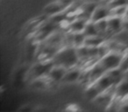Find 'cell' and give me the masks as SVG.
<instances>
[{
    "instance_id": "3957f363",
    "label": "cell",
    "mask_w": 128,
    "mask_h": 112,
    "mask_svg": "<svg viewBox=\"0 0 128 112\" xmlns=\"http://www.w3.org/2000/svg\"><path fill=\"white\" fill-rule=\"evenodd\" d=\"M124 54V53H117V52H110L104 57L99 60V62L104 68L106 72L112 69H116L120 67Z\"/></svg>"
},
{
    "instance_id": "7402d4cb",
    "label": "cell",
    "mask_w": 128,
    "mask_h": 112,
    "mask_svg": "<svg viewBox=\"0 0 128 112\" xmlns=\"http://www.w3.org/2000/svg\"><path fill=\"white\" fill-rule=\"evenodd\" d=\"M127 5H128V0H127Z\"/></svg>"
},
{
    "instance_id": "6da1fadb",
    "label": "cell",
    "mask_w": 128,
    "mask_h": 112,
    "mask_svg": "<svg viewBox=\"0 0 128 112\" xmlns=\"http://www.w3.org/2000/svg\"><path fill=\"white\" fill-rule=\"evenodd\" d=\"M53 62L57 66H62L68 68L80 66L76 47L75 46H64L56 53L53 59Z\"/></svg>"
},
{
    "instance_id": "7c38bea8",
    "label": "cell",
    "mask_w": 128,
    "mask_h": 112,
    "mask_svg": "<svg viewBox=\"0 0 128 112\" xmlns=\"http://www.w3.org/2000/svg\"><path fill=\"white\" fill-rule=\"evenodd\" d=\"M106 41V38L102 35L90 36V37H86L85 41H84V46H89V47H98Z\"/></svg>"
},
{
    "instance_id": "8992f818",
    "label": "cell",
    "mask_w": 128,
    "mask_h": 112,
    "mask_svg": "<svg viewBox=\"0 0 128 112\" xmlns=\"http://www.w3.org/2000/svg\"><path fill=\"white\" fill-rule=\"evenodd\" d=\"M67 70L68 69L64 67L54 65V67L51 68L49 74H48V78L49 79V81L52 83H54V82H62L65 75H66Z\"/></svg>"
},
{
    "instance_id": "52a82bcc",
    "label": "cell",
    "mask_w": 128,
    "mask_h": 112,
    "mask_svg": "<svg viewBox=\"0 0 128 112\" xmlns=\"http://www.w3.org/2000/svg\"><path fill=\"white\" fill-rule=\"evenodd\" d=\"M110 14H112V10L110 9L108 4H98L91 17V21L98 22L102 19H106L110 16Z\"/></svg>"
},
{
    "instance_id": "9c48e42d",
    "label": "cell",
    "mask_w": 128,
    "mask_h": 112,
    "mask_svg": "<svg viewBox=\"0 0 128 112\" xmlns=\"http://www.w3.org/2000/svg\"><path fill=\"white\" fill-rule=\"evenodd\" d=\"M87 20L80 17H76L70 23L68 24V30L72 32H84V27L87 24Z\"/></svg>"
},
{
    "instance_id": "ac0fdd59",
    "label": "cell",
    "mask_w": 128,
    "mask_h": 112,
    "mask_svg": "<svg viewBox=\"0 0 128 112\" xmlns=\"http://www.w3.org/2000/svg\"><path fill=\"white\" fill-rule=\"evenodd\" d=\"M108 6L110 10L115 9L118 7H122V6H128L127 5V0H110L107 3Z\"/></svg>"
},
{
    "instance_id": "e0dca14e",
    "label": "cell",
    "mask_w": 128,
    "mask_h": 112,
    "mask_svg": "<svg viewBox=\"0 0 128 112\" xmlns=\"http://www.w3.org/2000/svg\"><path fill=\"white\" fill-rule=\"evenodd\" d=\"M128 11V6H122V7H118L112 10V14L110 16H116L119 18H124L126 17V13Z\"/></svg>"
},
{
    "instance_id": "4fadbf2b",
    "label": "cell",
    "mask_w": 128,
    "mask_h": 112,
    "mask_svg": "<svg viewBox=\"0 0 128 112\" xmlns=\"http://www.w3.org/2000/svg\"><path fill=\"white\" fill-rule=\"evenodd\" d=\"M101 94V91L98 89V88L96 86V84L93 83L89 85L85 88L84 90V96L87 100L90 102H93L99 95Z\"/></svg>"
},
{
    "instance_id": "2e32d148",
    "label": "cell",
    "mask_w": 128,
    "mask_h": 112,
    "mask_svg": "<svg viewBox=\"0 0 128 112\" xmlns=\"http://www.w3.org/2000/svg\"><path fill=\"white\" fill-rule=\"evenodd\" d=\"M86 36L84 33V32H74V46L79 47L84 45Z\"/></svg>"
},
{
    "instance_id": "9a60e30c",
    "label": "cell",
    "mask_w": 128,
    "mask_h": 112,
    "mask_svg": "<svg viewBox=\"0 0 128 112\" xmlns=\"http://www.w3.org/2000/svg\"><path fill=\"white\" fill-rule=\"evenodd\" d=\"M84 33L85 34L86 37H90V36H96L100 35L98 28H96V23L93 21H88L84 27Z\"/></svg>"
},
{
    "instance_id": "d6986e66",
    "label": "cell",
    "mask_w": 128,
    "mask_h": 112,
    "mask_svg": "<svg viewBox=\"0 0 128 112\" xmlns=\"http://www.w3.org/2000/svg\"><path fill=\"white\" fill-rule=\"evenodd\" d=\"M121 70H122L124 73H128V50L126 53L124 54V57H123L122 62H121V65L119 67Z\"/></svg>"
},
{
    "instance_id": "ffe728a7",
    "label": "cell",
    "mask_w": 128,
    "mask_h": 112,
    "mask_svg": "<svg viewBox=\"0 0 128 112\" xmlns=\"http://www.w3.org/2000/svg\"><path fill=\"white\" fill-rule=\"evenodd\" d=\"M123 31L128 32V18H124V21H123Z\"/></svg>"
},
{
    "instance_id": "7a4b0ae2",
    "label": "cell",
    "mask_w": 128,
    "mask_h": 112,
    "mask_svg": "<svg viewBox=\"0 0 128 112\" xmlns=\"http://www.w3.org/2000/svg\"><path fill=\"white\" fill-rule=\"evenodd\" d=\"M53 61H39L36 62L32 68L29 71V76L31 79L35 80V79L43 78V77H48V74H49L51 68L54 67Z\"/></svg>"
},
{
    "instance_id": "5b68a950",
    "label": "cell",
    "mask_w": 128,
    "mask_h": 112,
    "mask_svg": "<svg viewBox=\"0 0 128 112\" xmlns=\"http://www.w3.org/2000/svg\"><path fill=\"white\" fill-rule=\"evenodd\" d=\"M124 18L116 16H110L108 18V32L109 35H116L123 31Z\"/></svg>"
},
{
    "instance_id": "44dd1931",
    "label": "cell",
    "mask_w": 128,
    "mask_h": 112,
    "mask_svg": "<svg viewBox=\"0 0 128 112\" xmlns=\"http://www.w3.org/2000/svg\"><path fill=\"white\" fill-rule=\"evenodd\" d=\"M104 1H105V2H107V3H108L109 1H110V0H104Z\"/></svg>"
},
{
    "instance_id": "277c9868",
    "label": "cell",
    "mask_w": 128,
    "mask_h": 112,
    "mask_svg": "<svg viewBox=\"0 0 128 112\" xmlns=\"http://www.w3.org/2000/svg\"><path fill=\"white\" fill-rule=\"evenodd\" d=\"M82 71H84V68L81 66H76L74 68H68L62 82L65 84H73L76 82H79Z\"/></svg>"
},
{
    "instance_id": "30bf717a",
    "label": "cell",
    "mask_w": 128,
    "mask_h": 112,
    "mask_svg": "<svg viewBox=\"0 0 128 112\" xmlns=\"http://www.w3.org/2000/svg\"><path fill=\"white\" fill-rule=\"evenodd\" d=\"M66 11H68V10L64 7L59 1L51 3L48 5H46L44 9L45 14L48 17L54 16V15H56V14H60V13H62Z\"/></svg>"
},
{
    "instance_id": "5bb4252c",
    "label": "cell",
    "mask_w": 128,
    "mask_h": 112,
    "mask_svg": "<svg viewBox=\"0 0 128 112\" xmlns=\"http://www.w3.org/2000/svg\"><path fill=\"white\" fill-rule=\"evenodd\" d=\"M95 23H96V28H98L100 35L105 37L107 40H108V38L110 37L108 32V18L99 20V21L95 22Z\"/></svg>"
},
{
    "instance_id": "ba28073f",
    "label": "cell",
    "mask_w": 128,
    "mask_h": 112,
    "mask_svg": "<svg viewBox=\"0 0 128 112\" xmlns=\"http://www.w3.org/2000/svg\"><path fill=\"white\" fill-rule=\"evenodd\" d=\"M128 96V73L126 74L123 80L116 86L115 98L118 100H124Z\"/></svg>"
},
{
    "instance_id": "8fae6325",
    "label": "cell",
    "mask_w": 128,
    "mask_h": 112,
    "mask_svg": "<svg viewBox=\"0 0 128 112\" xmlns=\"http://www.w3.org/2000/svg\"><path fill=\"white\" fill-rule=\"evenodd\" d=\"M95 84H96V86L98 88V89L101 91V93L108 90L112 86H115L113 83V81L112 80L110 75L107 73L104 74L102 77H100V78L95 82Z\"/></svg>"
}]
</instances>
